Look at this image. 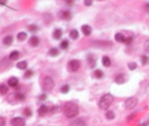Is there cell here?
I'll list each match as a JSON object with an SVG mask.
<instances>
[{"label": "cell", "instance_id": "6da1fadb", "mask_svg": "<svg viewBox=\"0 0 149 126\" xmlns=\"http://www.w3.org/2000/svg\"><path fill=\"white\" fill-rule=\"evenodd\" d=\"M63 112L67 118H74L78 114V106L75 103L68 102L63 106Z\"/></svg>", "mask_w": 149, "mask_h": 126}, {"label": "cell", "instance_id": "7a4b0ae2", "mask_svg": "<svg viewBox=\"0 0 149 126\" xmlns=\"http://www.w3.org/2000/svg\"><path fill=\"white\" fill-rule=\"evenodd\" d=\"M112 102H113L112 95L109 94V93L105 94L104 96H102V98H101L99 101V107L103 110H106L110 106V104L112 103Z\"/></svg>", "mask_w": 149, "mask_h": 126}, {"label": "cell", "instance_id": "3957f363", "mask_svg": "<svg viewBox=\"0 0 149 126\" xmlns=\"http://www.w3.org/2000/svg\"><path fill=\"white\" fill-rule=\"evenodd\" d=\"M54 86H55V83H54L53 79L49 76H46L43 80V91H51L53 90Z\"/></svg>", "mask_w": 149, "mask_h": 126}, {"label": "cell", "instance_id": "277c9868", "mask_svg": "<svg viewBox=\"0 0 149 126\" xmlns=\"http://www.w3.org/2000/svg\"><path fill=\"white\" fill-rule=\"evenodd\" d=\"M68 70L70 72H76L80 68V62L76 59H72L68 62Z\"/></svg>", "mask_w": 149, "mask_h": 126}, {"label": "cell", "instance_id": "5b68a950", "mask_svg": "<svg viewBox=\"0 0 149 126\" xmlns=\"http://www.w3.org/2000/svg\"><path fill=\"white\" fill-rule=\"evenodd\" d=\"M138 103V100L136 99L135 97H131V98H128V99L126 101V107L127 109H132L134 108Z\"/></svg>", "mask_w": 149, "mask_h": 126}, {"label": "cell", "instance_id": "8992f818", "mask_svg": "<svg viewBox=\"0 0 149 126\" xmlns=\"http://www.w3.org/2000/svg\"><path fill=\"white\" fill-rule=\"evenodd\" d=\"M10 124L12 126H25L26 125V121L23 118L21 117H16V118H13L10 121Z\"/></svg>", "mask_w": 149, "mask_h": 126}, {"label": "cell", "instance_id": "52a82bcc", "mask_svg": "<svg viewBox=\"0 0 149 126\" xmlns=\"http://www.w3.org/2000/svg\"><path fill=\"white\" fill-rule=\"evenodd\" d=\"M59 17L62 20L69 21L72 19V13L70 10H60L59 12Z\"/></svg>", "mask_w": 149, "mask_h": 126}, {"label": "cell", "instance_id": "ba28073f", "mask_svg": "<svg viewBox=\"0 0 149 126\" xmlns=\"http://www.w3.org/2000/svg\"><path fill=\"white\" fill-rule=\"evenodd\" d=\"M81 31L85 36H90L92 33V27L88 26V25H83L81 27Z\"/></svg>", "mask_w": 149, "mask_h": 126}, {"label": "cell", "instance_id": "9c48e42d", "mask_svg": "<svg viewBox=\"0 0 149 126\" xmlns=\"http://www.w3.org/2000/svg\"><path fill=\"white\" fill-rule=\"evenodd\" d=\"M48 111H49V108H48V106H42L38 109V114H39V116H44L45 114H47L48 113Z\"/></svg>", "mask_w": 149, "mask_h": 126}, {"label": "cell", "instance_id": "30bf717a", "mask_svg": "<svg viewBox=\"0 0 149 126\" xmlns=\"http://www.w3.org/2000/svg\"><path fill=\"white\" fill-rule=\"evenodd\" d=\"M70 126H86V122L81 119H76L72 121Z\"/></svg>", "mask_w": 149, "mask_h": 126}, {"label": "cell", "instance_id": "8fae6325", "mask_svg": "<svg viewBox=\"0 0 149 126\" xmlns=\"http://www.w3.org/2000/svg\"><path fill=\"white\" fill-rule=\"evenodd\" d=\"M18 83H19V81H18L16 77H10V79L8 80L9 86L12 87V88H15L16 86H18Z\"/></svg>", "mask_w": 149, "mask_h": 126}, {"label": "cell", "instance_id": "7c38bea8", "mask_svg": "<svg viewBox=\"0 0 149 126\" xmlns=\"http://www.w3.org/2000/svg\"><path fill=\"white\" fill-rule=\"evenodd\" d=\"M30 44L32 45V46H38L39 45V43H40V40H39V39H38V37L36 36H32L31 38H30V40H29Z\"/></svg>", "mask_w": 149, "mask_h": 126}, {"label": "cell", "instance_id": "4fadbf2b", "mask_svg": "<svg viewBox=\"0 0 149 126\" xmlns=\"http://www.w3.org/2000/svg\"><path fill=\"white\" fill-rule=\"evenodd\" d=\"M61 36H62V31L60 29H56L53 32V38L56 40H60Z\"/></svg>", "mask_w": 149, "mask_h": 126}, {"label": "cell", "instance_id": "5bb4252c", "mask_svg": "<svg viewBox=\"0 0 149 126\" xmlns=\"http://www.w3.org/2000/svg\"><path fill=\"white\" fill-rule=\"evenodd\" d=\"M12 40H13V39H12V37L11 36H7L4 38L3 40V43L5 45H7V46H10V44L12 43Z\"/></svg>", "mask_w": 149, "mask_h": 126}, {"label": "cell", "instance_id": "9a60e30c", "mask_svg": "<svg viewBox=\"0 0 149 126\" xmlns=\"http://www.w3.org/2000/svg\"><path fill=\"white\" fill-rule=\"evenodd\" d=\"M114 38H115V40H117L118 43H125V40H126V38L121 33H116Z\"/></svg>", "mask_w": 149, "mask_h": 126}, {"label": "cell", "instance_id": "2e32d148", "mask_svg": "<svg viewBox=\"0 0 149 126\" xmlns=\"http://www.w3.org/2000/svg\"><path fill=\"white\" fill-rule=\"evenodd\" d=\"M19 56H20V54L18 51H13V52H11L10 55V59L11 60H17L19 58Z\"/></svg>", "mask_w": 149, "mask_h": 126}, {"label": "cell", "instance_id": "e0dca14e", "mask_svg": "<svg viewBox=\"0 0 149 126\" xmlns=\"http://www.w3.org/2000/svg\"><path fill=\"white\" fill-rule=\"evenodd\" d=\"M70 38L72 39V40H76L77 38H78V31L76 29H73L70 31Z\"/></svg>", "mask_w": 149, "mask_h": 126}, {"label": "cell", "instance_id": "ac0fdd59", "mask_svg": "<svg viewBox=\"0 0 149 126\" xmlns=\"http://www.w3.org/2000/svg\"><path fill=\"white\" fill-rule=\"evenodd\" d=\"M102 63L105 67H109L110 66V64H111V63H110V59H109V56H103Z\"/></svg>", "mask_w": 149, "mask_h": 126}, {"label": "cell", "instance_id": "d6986e66", "mask_svg": "<svg viewBox=\"0 0 149 126\" xmlns=\"http://www.w3.org/2000/svg\"><path fill=\"white\" fill-rule=\"evenodd\" d=\"M16 66H17V68L20 69V70H25V69H27V61H20L19 63H17Z\"/></svg>", "mask_w": 149, "mask_h": 126}, {"label": "cell", "instance_id": "ffe728a7", "mask_svg": "<svg viewBox=\"0 0 149 126\" xmlns=\"http://www.w3.org/2000/svg\"><path fill=\"white\" fill-rule=\"evenodd\" d=\"M27 29H28V31L31 32V33H36L37 31L39 30V27L36 26V25H30L29 27H27Z\"/></svg>", "mask_w": 149, "mask_h": 126}, {"label": "cell", "instance_id": "44dd1931", "mask_svg": "<svg viewBox=\"0 0 149 126\" xmlns=\"http://www.w3.org/2000/svg\"><path fill=\"white\" fill-rule=\"evenodd\" d=\"M27 38V34L25 33V32H20V33L17 35V39H18V40H21V41L25 40Z\"/></svg>", "mask_w": 149, "mask_h": 126}, {"label": "cell", "instance_id": "7402d4cb", "mask_svg": "<svg viewBox=\"0 0 149 126\" xmlns=\"http://www.w3.org/2000/svg\"><path fill=\"white\" fill-rule=\"evenodd\" d=\"M115 82L117 84H123L125 82V76L123 75V74H119V75H117L115 78Z\"/></svg>", "mask_w": 149, "mask_h": 126}, {"label": "cell", "instance_id": "603a6c76", "mask_svg": "<svg viewBox=\"0 0 149 126\" xmlns=\"http://www.w3.org/2000/svg\"><path fill=\"white\" fill-rule=\"evenodd\" d=\"M48 55L51 56H57L59 55V50L57 48H51L49 50V52H48Z\"/></svg>", "mask_w": 149, "mask_h": 126}, {"label": "cell", "instance_id": "cb8c5ba5", "mask_svg": "<svg viewBox=\"0 0 149 126\" xmlns=\"http://www.w3.org/2000/svg\"><path fill=\"white\" fill-rule=\"evenodd\" d=\"M8 87L6 85H4V84H1V86H0V92L2 95H5V94H7L8 93Z\"/></svg>", "mask_w": 149, "mask_h": 126}, {"label": "cell", "instance_id": "d4e9b609", "mask_svg": "<svg viewBox=\"0 0 149 126\" xmlns=\"http://www.w3.org/2000/svg\"><path fill=\"white\" fill-rule=\"evenodd\" d=\"M106 118L108 119H113L115 118V114H114L113 111L109 110V111H107V113H106Z\"/></svg>", "mask_w": 149, "mask_h": 126}, {"label": "cell", "instance_id": "484cf974", "mask_svg": "<svg viewBox=\"0 0 149 126\" xmlns=\"http://www.w3.org/2000/svg\"><path fill=\"white\" fill-rule=\"evenodd\" d=\"M14 97H15V99L18 100V101H24V100L26 99V96L24 95L23 93H19V92L15 93Z\"/></svg>", "mask_w": 149, "mask_h": 126}, {"label": "cell", "instance_id": "4316f807", "mask_svg": "<svg viewBox=\"0 0 149 126\" xmlns=\"http://www.w3.org/2000/svg\"><path fill=\"white\" fill-rule=\"evenodd\" d=\"M60 48H61V49H63V50L67 49V48H68V46H69V43H68V40H62V41L60 43Z\"/></svg>", "mask_w": 149, "mask_h": 126}, {"label": "cell", "instance_id": "83f0119b", "mask_svg": "<svg viewBox=\"0 0 149 126\" xmlns=\"http://www.w3.org/2000/svg\"><path fill=\"white\" fill-rule=\"evenodd\" d=\"M88 61H89V63H90V67H91V68H93V67L95 66V59L93 58V56H89Z\"/></svg>", "mask_w": 149, "mask_h": 126}, {"label": "cell", "instance_id": "f1b7e54d", "mask_svg": "<svg viewBox=\"0 0 149 126\" xmlns=\"http://www.w3.org/2000/svg\"><path fill=\"white\" fill-rule=\"evenodd\" d=\"M94 76H95L96 78H98V79H100V78H102V77L104 76V73H103L102 71L96 70L95 72H94Z\"/></svg>", "mask_w": 149, "mask_h": 126}, {"label": "cell", "instance_id": "f546056e", "mask_svg": "<svg viewBox=\"0 0 149 126\" xmlns=\"http://www.w3.org/2000/svg\"><path fill=\"white\" fill-rule=\"evenodd\" d=\"M69 90H70V88L68 85H63V86L60 88V91L62 93H64V94L69 92Z\"/></svg>", "mask_w": 149, "mask_h": 126}, {"label": "cell", "instance_id": "4dcf8cb0", "mask_svg": "<svg viewBox=\"0 0 149 126\" xmlns=\"http://www.w3.org/2000/svg\"><path fill=\"white\" fill-rule=\"evenodd\" d=\"M24 115H25V116H27V117L31 116V115H32V112H31L30 108H28V107L25 108V110H24Z\"/></svg>", "mask_w": 149, "mask_h": 126}, {"label": "cell", "instance_id": "1f68e13d", "mask_svg": "<svg viewBox=\"0 0 149 126\" xmlns=\"http://www.w3.org/2000/svg\"><path fill=\"white\" fill-rule=\"evenodd\" d=\"M32 74H33V72H32L31 70H28V71H27V72L25 73V74H24V77H25V78H29V77L32 76Z\"/></svg>", "mask_w": 149, "mask_h": 126}, {"label": "cell", "instance_id": "d6a6232c", "mask_svg": "<svg viewBox=\"0 0 149 126\" xmlns=\"http://www.w3.org/2000/svg\"><path fill=\"white\" fill-rule=\"evenodd\" d=\"M128 68H129V70H135L136 68H137V64H136L135 62H130L128 63Z\"/></svg>", "mask_w": 149, "mask_h": 126}, {"label": "cell", "instance_id": "836d02e7", "mask_svg": "<svg viewBox=\"0 0 149 126\" xmlns=\"http://www.w3.org/2000/svg\"><path fill=\"white\" fill-rule=\"evenodd\" d=\"M143 48H144L145 51H148L149 52V40H145V43H144V44H143Z\"/></svg>", "mask_w": 149, "mask_h": 126}, {"label": "cell", "instance_id": "e575fe53", "mask_svg": "<svg viewBox=\"0 0 149 126\" xmlns=\"http://www.w3.org/2000/svg\"><path fill=\"white\" fill-rule=\"evenodd\" d=\"M147 60H148V57L146 56H142V63L143 65H145L146 63H147Z\"/></svg>", "mask_w": 149, "mask_h": 126}, {"label": "cell", "instance_id": "d590c367", "mask_svg": "<svg viewBox=\"0 0 149 126\" xmlns=\"http://www.w3.org/2000/svg\"><path fill=\"white\" fill-rule=\"evenodd\" d=\"M133 39L131 38V37H128V38H126V40H125V43L126 44H130V43H132Z\"/></svg>", "mask_w": 149, "mask_h": 126}, {"label": "cell", "instance_id": "8d00e7d4", "mask_svg": "<svg viewBox=\"0 0 149 126\" xmlns=\"http://www.w3.org/2000/svg\"><path fill=\"white\" fill-rule=\"evenodd\" d=\"M84 3H85V5H86V6H91V5H92V4H93V1H92V0H88V1H84Z\"/></svg>", "mask_w": 149, "mask_h": 126}, {"label": "cell", "instance_id": "74e56055", "mask_svg": "<svg viewBox=\"0 0 149 126\" xmlns=\"http://www.w3.org/2000/svg\"><path fill=\"white\" fill-rule=\"evenodd\" d=\"M45 99H46V95H45V94H43V96L40 97V100H41V101H44Z\"/></svg>", "mask_w": 149, "mask_h": 126}, {"label": "cell", "instance_id": "f35d334b", "mask_svg": "<svg viewBox=\"0 0 149 126\" xmlns=\"http://www.w3.org/2000/svg\"><path fill=\"white\" fill-rule=\"evenodd\" d=\"M1 119V126H5V120H4V119L1 117V119Z\"/></svg>", "mask_w": 149, "mask_h": 126}, {"label": "cell", "instance_id": "ab89813d", "mask_svg": "<svg viewBox=\"0 0 149 126\" xmlns=\"http://www.w3.org/2000/svg\"><path fill=\"white\" fill-rule=\"evenodd\" d=\"M66 3H67V5H73L74 1H66Z\"/></svg>", "mask_w": 149, "mask_h": 126}]
</instances>
